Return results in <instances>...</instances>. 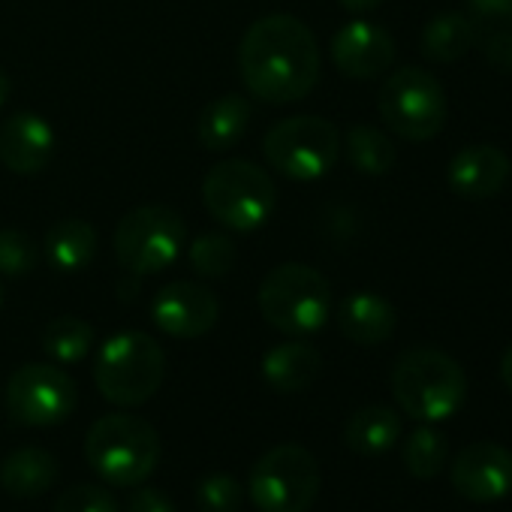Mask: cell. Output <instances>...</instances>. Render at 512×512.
Instances as JSON below:
<instances>
[{
  "instance_id": "obj_27",
  "label": "cell",
  "mask_w": 512,
  "mask_h": 512,
  "mask_svg": "<svg viewBox=\"0 0 512 512\" xmlns=\"http://www.w3.org/2000/svg\"><path fill=\"white\" fill-rule=\"evenodd\" d=\"M187 260H190V266H193V272L199 278H223V275L232 272V266L238 260V250H235V241L229 235L205 232V235L190 241Z\"/></svg>"
},
{
  "instance_id": "obj_3",
  "label": "cell",
  "mask_w": 512,
  "mask_h": 512,
  "mask_svg": "<svg viewBox=\"0 0 512 512\" xmlns=\"http://www.w3.org/2000/svg\"><path fill=\"white\" fill-rule=\"evenodd\" d=\"M85 458L100 479L118 488L142 485L160 461V434L133 413L100 416L85 437Z\"/></svg>"
},
{
  "instance_id": "obj_13",
  "label": "cell",
  "mask_w": 512,
  "mask_h": 512,
  "mask_svg": "<svg viewBox=\"0 0 512 512\" xmlns=\"http://www.w3.org/2000/svg\"><path fill=\"white\" fill-rule=\"evenodd\" d=\"M217 317H220L217 296L196 281H172L151 299V320L169 338H181V341L202 338L214 329Z\"/></svg>"
},
{
  "instance_id": "obj_26",
  "label": "cell",
  "mask_w": 512,
  "mask_h": 512,
  "mask_svg": "<svg viewBox=\"0 0 512 512\" xmlns=\"http://www.w3.org/2000/svg\"><path fill=\"white\" fill-rule=\"evenodd\" d=\"M449 461V440L431 428V425H419L407 440H404V467L416 476V479H434Z\"/></svg>"
},
{
  "instance_id": "obj_31",
  "label": "cell",
  "mask_w": 512,
  "mask_h": 512,
  "mask_svg": "<svg viewBox=\"0 0 512 512\" xmlns=\"http://www.w3.org/2000/svg\"><path fill=\"white\" fill-rule=\"evenodd\" d=\"M467 16L476 22V28H512V0H470Z\"/></svg>"
},
{
  "instance_id": "obj_35",
  "label": "cell",
  "mask_w": 512,
  "mask_h": 512,
  "mask_svg": "<svg viewBox=\"0 0 512 512\" xmlns=\"http://www.w3.org/2000/svg\"><path fill=\"white\" fill-rule=\"evenodd\" d=\"M500 380H503V386L512 392V344L506 347V353H503V359H500Z\"/></svg>"
},
{
  "instance_id": "obj_9",
  "label": "cell",
  "mask_w": 512,
  "mask_h": 512,
  "mask_svg": "<svg viewBox=\"0 0 512 512\" xmlns=\"http://www.w3.org/2000/svg\"><path fill=\"white\" fill-rule=\"evenodd\" d=\"M377 106L383 124L407 142L434 139L449 118L443 85L419 67H401L398 73H392L380 88Z\"/></svg>"
},
{
  "instance_id": "obj_16",
  "label": "cell",
  "mask_w": 512,
  "mask_h": 512,
  "mask_svg": "<svg viewBox=\"0 0 512 512\" xmlns=\"http://www.w3.org/2000/svg\"><path fill=\"white\" fill-rule=\"evenodd\" d=\"M512 166L497 145H467L446 166V184L461 199H491L503 190Z\"/></svg>"
},
{
  "instance_id": "obj_6",
  "label": "cell",
  "mask_w": 512,
  "mask_h": 512,
  "mask_svg": "<svg viewBox=\"0 0 512 512\" xmlns=\"http://www.w3.org/2000/svg\"><path fill=\"white\" fill-rule=\"evenodd\" d=\"M163 377H166L163 347L145 332H118L97 353L94 380L109 404L139 407L157 395Z\"/></svg>"
},
{
  "instance_id": "obj_28",
  "label": "cell",
  "mask_w": 512,
  "mask_h": 512,
  "mask_svg": "<svg viewBox=\"0 0 512 512\" xmlns=\"http://www.w3.org/2000/svg\"><path fill=\"white\" fill-rule=\"evenodd\" d=\"M40 263L37 241L22 229H0V275L25 278Z\"/></svg>"
},
{
  "instance_id": "obj_4",
  "label": "cell",
  "mask_w": 512,
  "mask_h": 512,
  "mask_svg": "<svg viewBox=\"0 0 512 512\" xmlns=\"http://www.w3.org/2000/svg\"><path fill=\"white\" fill-rule=\"evenodd\" d=\"M256 302L272 329L290 338H308L332 317V284L305 263H284L263 278Z\"/></svg>"
},
{
  "instance_id": "obj_20",
  "label": "cell",
  "mask_w": 512,
  "mask_h": 512,
  "mask_svg": "<svg viewBox=\"0 0 512 512\" xmlns=\"http://www.w3.org/2000/svg\"><path fill=\"white\" fill-rule=\"evenodd\" d=\"M97 244V229L79 217H64L46 232V256L61 275L85 272L94 263Z\"/></svg>"
},
{
  "instance_id": "obj_30",
  "label": "cell",
  "mask_w": 512,
  "mask_h": 512,
  "mask_svg": "<svg viewBox=\"0 0 512 512\" xmlns=\"http://www.w3.org/2000/svg\"><path fill=\"white\" fill-rule=\"evenodd\" d=\"M52 512H121V506L115 494L100 485H73L55 500Z\"/></svg>"
},
{
  "instance_id": "obj_11",
  "label": "cell",
  "mask_w": 512,
  "mask_h": 512,
  "mask_svg": "<svg viewBox=\"0 0 512 512\" xmlns=\"http://www.w3.org/2000/svg\"><path fill=\"white\" fill-rule=\"evenodd\" d=\"M79 389L73 377L46 362L22 365L7 383V410L16 425L25 428H52L70 419L76 410Z\"/></svg>"
},
{
  "instance_id": "obj_25",
  "label": "cell",
  "mask_w": 512,
  "mask_h": 512,
  "mask_svg": "<svg viewBox=\"0 0 512 512\" xmlns=\"http://www.w3.org/2000/svg\"><path fill=\"white\" fill-rule=\"evenodd\" d=\"M94 341H97L94 326L85 323V320H79V317H58L43 332V350L58 365H76V362H82L91 353Z\"/></svg>"
},
{
  "instance_id": "obj_5",
  "label": "cell",
  "mask_w": 512,
  "mask_h": 512,
  "mask_svg": "<svg viewBox=\"0 0 512 512\" xmlns=\"http://www.w3.org/2000/svg\"><path fill=\"white\" fill-rule=\"evenodd\" d=\"M275 196L278 190L272 175L241 157L214 163L202 181V202L208 214L235 232L260 229L275 211Z\"/></svg>"
},
{
  "instance_id": "obj_24",
  "label": "cell",
  "mask_w": 512,
  "mask_h": 512,
  "mask_svg": "<svg viewBox=\"0 0 512 512\" xmlns=\"http://www.w3.org/2000/svg\"><path fill=\"white\" fill-rule=\"evenodd\" d=\"M344 154H347L350 166L362 175H386V172H392V166L398 160L395 142L371 124H356L347 130Z\"/></svg>"
},
{
  "instance_id": "obj_21",
  "label": "cell",
  "mask_w": 512,
  "mask_h": 512,
  "mask_svg": "<svg viewBox=\"0 0 512 512\" xmlns=\"http://www.w3.org/2000/svg\"><path fill=\"white\" fill-rule=\"evenodd\" d=\"M247 121L250 103L241 94H223L202 109L196 121V139L205 151H229L247 133Z\"/></svg>"
},
{
  "instance_id": "obj_1",
  "label": "cell",
  "mask_w": 512,
  "mask_h": 512,
  "mask_svg": "<svg viewBox=\"0 0 512 512\" xmlns=\"http://www.w3.org/2000/svg\"><path fill=\"white\" fill-rule=\"evenodd\" d=\"M320 67L323 58L314 31L290 13L253 22L238 46L244 88L269 106L305 100L320 82Z\"/></svg>"
},
{
  "instance_id": "obj_34",
  "label": "cell",
  "mask_w": 512,
  "mask_h": 512,
  "mask_svg": "<svg viewBox=\"0 0 512 512\" xmlns=\"http://www.w3.org/2000/svg\"><path fill=\"white\" fill-rule=\"evenodd\" d=\"M338 4L347 13H353V16H365V13H374L383 4V0H338Z\"/></svg>"
},
{
  "instance_id": "obj_10",
  "label": "cell",
  "mask_w": 512,
  "mask_h": 512,
  "mask_svg": "<svg viewBox=\"0 0 512 512\" xmlns=\"http://www.w3.org/2000/svg\"><path fill=\"white\" fill-rule=\"evenodd\" d=\"M263 154L284 178L317 181L335 169L341 157V133L320 115H293L266 133Z\"/></svg>"
},
{
  "instance_id": "obj_12",
  "label": "cell",
  "mask_w": 512,
  "mask_h": 512,
  "mask_svg": "<svg viewBox=\"0 0 512 512\" xmlns=\"http://www.w3.org/2000/svg\"><path fill=\"white\" fill-rule=\"evenodd\" d=\"M452 488L470 503H497L512 494V452L503 443L479 440L452 458Z\"/></svg>"
},
{
  "instance_id": "obj_19",
  "label": "cell",
  "mask_w": 512,
  "mask_h": 512,
  "mask_svg": "<svg viewBox=\"0 0 512 512\" xmlns=\"http://www.w3.org/2000/svg\"><path fill=\"white\" fill-rule=\"evenodd\" d=\"M58 458L43 446H19L0 464V485L19 500H34L58 482Z\"/></svg>"
},
{
  "instance_id": "obj_15",
  "label": "cell",
  "mask_w": 512,
  "mask_h": 512,
  "mask_svg": "<svg viewBox=\"0 0 512 512\" xmlns=\"http://www.w3.org/2000/svg\"><path fill=\"white\" fill-rule=\"evenodd\" d=\"M55 157V130L37 112H16L0 127V163L16 175H37Z\"/></svg>"
},
{
  "instance_id": "obj_37",
  "label": "cell",
  "mask_w": 512,
  "mask_h": 512,
  "mask_svg": "<svg viewBox=\"0 0 512 512\" xmlns=\"http://www.w3.org/2000/svg\"><path fill=\"white\" fill-rule=\"evenodd\" d=\"M0 308H4V287H0Z\"/></svg>"
},
{
  "instance_id": "obj_29",
  "label": "cell",
  "mask_w": 512,
  "mask_h": 512,
  "mask_svg": "<svg viewBox=\"0 0 512 512\" xmlns=\"http://www.w3.org/2000/svg\"><path fill=\"white\" fill-rule=\"evenodd\" d=\"M244 500V488L232 473L214 470L199 479L196 485V506L199 512H238Z\"/></svg>"
},
{
  "instance_id": "obj_14",
  "label": "cell",
  "mask_w": 512,
  "mask_h": 512,
  "mask_svg": "<svg viewBox=\"0 0 512 512\" xmlns=\"http://www.w3.org/2000/svg\"><path fill=\"white\" fill-rule=\"evenodd\" d=\"M332 61L347 79H377L395 61V40L374 22H347L332 37Z\"/></svg>"
},
{
  "instance_id": "obj_7",
  "label": "cell",
  "mask_w": 512,
  "mask_h": 512,
  "mask_svg": "<svg viewBox=\"0 0 512 512\" xmlns=\"http://www.w3.org/2000/svg\"><path fill=\"white\" fill-rule=\"evenodd\" d=\"M320 482V464L302 443H278L250 467L247 497L260 512H308Z\"/></svg>"
},
{
  "instance_id": "obj_22",
  "label": "cell",
  "mask_w": 512,
  "mask_h": 512,
  "mask_svg": "<svg viewBox=\"0 0 512 512\" xmlns=\"http://www.w3.org/2000/svg\"><path fill=\"white\" fill-rule=\"evenodd\" d=\"M401 437V416L386 404L359 407L344 425V443L356 455H383Z\"/></svg>"
},
{
  "instance_id": "obj_17",
  "label": "cell",
  "mask_w": 512,
  "mask_h": 512,
  "mask_svg": "<svg viewBox=\"0 0 512 512\" xmlns=\"http://www.w3.org/2000/svg\"><path fill=\"white\" fill-rule=\"evenodd\" d=\"M395 326H398V314L392 302L371 290L350 293L338 305V329L353 344H362V347L386 344L395 335Z\"/></svg>"
},
{
  "instance_id": "obj_18",
  "label": "cell",
  "mask_w": 512,
  "mask_h": 512,
  "mask_svg": "<svg viewBox=\"0 0 512 512\" xmlns=\"http://www.w3.org/2000/svg\"><path fill=\"white\" fill-rule=\"evenodd\" d=\"M320 371H323L320 350L305 341L278 344L263 356V380L281 395L305 392L320 377Z\"/></svg>"
},
{
  "instance_id": "obj_8",
  "label": "cell",
  "mask_w": 512,
  "mask_h": 512,
  "mask_svg": "<svg viewBox=\"0 0 512 512\" xmlns=\"http://www.w3.org/2000/svg\"><path fill=\"white\" fill-rule=\"evenodd\" d=\"M112 244L121 269L130 275H160L181 256L187 244V223L166 205H139L118 220Z\"/></svg>"
},
{
  "instance_id": "obj_33",
  "label": "cell",
  "mask_w": 512,
  "mask_h": 512,
  "mask_svg": "<svg viewBox=\"0 0 512 512\" xmlns=\"http://www.w3.org/2000/svg\"><path fill=\"white\" fill-rule=\"evenodd\" d=\"M124 512H178L172 497L160 488H136L133 497L127 500V509Z\"/></svg>"
},
{
  "instance_id": "obj_32",
  "label": "cell",
  "mask_w": 512,
  "mask_h": 512,
  "mask_svg": "<svg viewBox=\"0 0 512 512\" xmlns=\"http://www.w3.org/2000/svg\"><path fill=\"white\" fill-rule=\"evenodd\" d=\"M485 61L497 73L512 76V28H500V31L488 34V40H485Z\"/></svg>"
},
{
  "instance_id": "obj_36",
  "label": "cell",
  "mask_w": 512,
  "mask_h": 512,
  "mask_svg": "<svg viewBox=\"0 0 512 512\" xmlns=\"http://www.w3.org/2000/svg\"><path fill=\"white\" fill-rule=\"evenodd\" d=\"M10 91H13V85H10V76L0 70V106H4L7 100H10Z\"/></svg>"
},
{
  "instance_id": "obj_23",
  "label": "cell",
  "mask_w": 512,
  "mask_h": 512,
  "mask_svg": "<svg viewBox=\"0 0 512 512\" xmlns=\"http://www.w3.org/2000/svg\"><path fill=\"white\" fill-rule=\"evenodd\" d=\"M479 40V28L464 13H443L431 19L422 31V55L431 64H455L461 61Z\"/></svg>"
},
{
  "instance_id": "obj_2",
  "label": "cell",
  "mask_w": 512,
  "mask_h": 512,
  "mask_svg": "<svg viewBox=\"0 0 512 512\" xmlns=\"http://www.w3.org/2000/svg\"><path fill=\"white\" fill-rule=\"evenodd\" d=\"M392 395L410 419L425 425L443 422L461 410L467 398V374L449 353L413 347L395 359Z\"/></svg>"
}]
</instances>
